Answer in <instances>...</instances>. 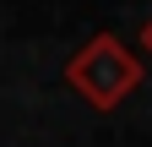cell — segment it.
<instances>
[{
	"label": "cell",
	"mask_w": 152,
	"mask_h": 147,
	"mask_svg": "<svg viewBox=\"0 0 152 147\" xmlns=\"http://www.w3.org/2000/svg\"><path fill=\"white\" fill-rule=\"evenodd\" d=\"M141 49H147V54H152V22H147V27H141Z\"/></svg>",
	"instance_id": "7a4b0ae2"
},
{
	"label": "cell",
	"mask_w": 152,
	"mask_h": 147,
	"mask_svg": "<svg viewBox=\"0 0 152 147\" xmlns=\"http://www.w3.org/2000/svg\"><path fill=\"white\" fill-rule=\"evenodd\" d=\"M65 82H71L92 109H120V104L141 87V54L125 49V38H114V33H98V38H87L82 49L71 54Z\"/></svg>",
	"instance_id": "6da1fadb"
}]
</instances>
